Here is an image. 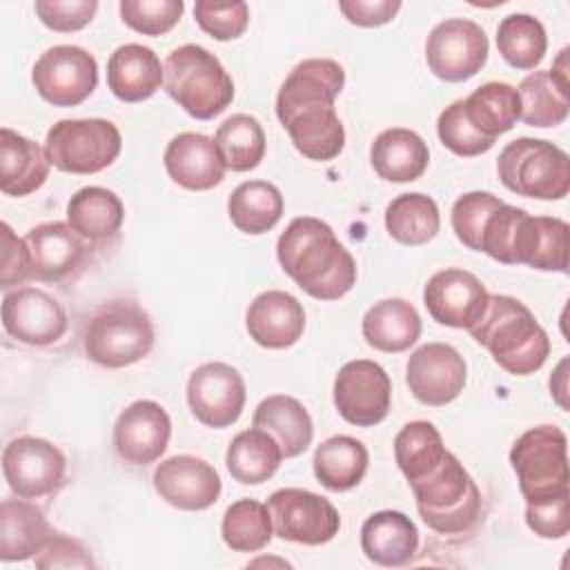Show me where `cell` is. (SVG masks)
Here are the masks:
<instances>
[{"mask_svg": "<svg viewBox=\"0 0 570 570\" xmlns=\"http://www.w3.org/2000/svg\"><path fill=\"white\" fill-rule=\"evenodd\" d=\"M343 85L345 71L336 60L307 58L289 71L276 94V116L309 160H332L345 147V129L334 109Z\"/></svg>", "mask_w": 570, "mask_h": 570, "instance_id": "1", "label": "cell"}, {"mask_svg": "<svg viewBox=\"0 0 570 570\" xmlns=\"http://www.w3.org/2000/svg\"><path fill=\"white\" fill-rule=\"evenodd\" d=\"M283 272L312 298L338 301L356 283L354 256L334 229L314 216L294 218L276 243Z\"/></svg>", "mask_w": 570, "mask_h": 570, "instance_id": "2", "label": "cell"}, {"mask_svg": "<svg viewBox=\"0 0 570 570\" xmlns=\"http://www.w3.org/2000/svg\"><path fill=\"white\" fill-rule=\"evenodd\" d=\"M494 363L514 376H528L550 356V338L525 303L508 294H490L485 312L468 330Z\"/></svg>", "mask_w": 570, "mask_h": 570, "instance_id": "3", "label": "cell"}, {"mask_svg": "<svg viewBox=\"0 0 570 570\" xmlns=\"http://www.w3.org/2000/svg\"><path fill=\"white\" fill-rule=\"evenodd\" d=\"M410 488L423 523L439 534H463L481 517V492L452 452Z\"/></svg>", "mask_w": 570, "mask_h": 570, "instance_id": "4", "label": "cell"}, {"mask_svg": "<svg viewBox=\"0 0 570 570\" xmlns=\"http://www.w3.org/2000/svg\"><path fill=\"white\" fill-rule=\"evenodd\" d=\"M165 91L191 118L212 120L234 100V80L220 60L200 45H180L163 65Z\"/></svg>", "mask_w": 570, "mask_h": 570, "instance_id": "5", "label": "cell"}, {"mask_svg": "<svg viewBox=\"0 0 570 570\" xmlns=\"http://www.w3.org/2000/svg\"><path fill=\"white\" fill-rule=\"evenodd\" d=\"M510 463L525 505L570 499L568 439L561 428L537 425L523 432L510 450Z\"/></svg>", "mask_w": 570, "mask_h": 570, "instance_id": "6", "label": "cell"}, {"mask_svg": "<svg viewBox=\"0 0 570 570\" xmlns=\"http://www.w3.org/2000/svg\"><path fill=\"white\" fill-rule=\"evenodd\" d=\"M82 345L89 361L109 370L127 367L151 352L154 325L136 303L111 301L89 316Z\"/></svg>", "mask_w": 570, "mask_h": 570, "instance_id": "7", "label": "cell"}, {"mask_svg": "<svg viewBox=\"0 0 570 570\" xmlns=\"http://www.w3.org/2000/svg\"><path fill=\"white\" fill-rule=\"evenodd\" d=\"M499 180L514 194L559 200L570 191V158L550 140L517 138L497 158Z\"/></svg>", "mask_w": 570, "mask_h": 570, "instance_id": "8", "label": "cell"}, {"mask_svg": "<svg viewBox=\"0 0 570 570\" xmlns=\"http://www.w3.org/2000/svg\"><path fill=\"white\" fill-rule=\"evenodd\" d=\"M51 165L67 174H98L107 169L122 149L118 127L105 118L58 120L45 140Z\"/></svg>", "mask_w": 570, "mask_h": 570, "instance_id": "9", "label": "cell"}, {"mask_svg": "<svg viewBox=\"0 0 570 570\" xmlns=\"http://www.w3.org/2000/svg\"><path fill=\"white\" fill-rule=\"evenodd\" d=\"M274 534L283 541L323 546L338 534L341 517L321 494L303 488H283L267 499Z\"/></svg>", "mask_w": 570, "mask_h": 570, "instance_id": "10", "label": "cell"}, {"mask_svg": "<svg viewBox=\"0 0 570 570\" xmlns=\"http://www.w3.org/2000/svg\"><path fill=\"white\" fill-rule=\"evenodd\" d=\"M36 91L53 107H76L98 85L96 58L76 45L49 47L31 69Z\"/></svg>", "mask_w": 570, "mask_h": 570, "instance_id": "11", "label": "cell"}, {"mask_svg": "<svg viewBox=\"0 0 570 570\" xmlns=\"http://www.w3.org/2000/svg\"><path fill=\"white\" fill-rule=\"evenodd\" d=\"M490 42L481 24L468 18L439 22L425 40L430 71L445 82H463L476 76L488 60Z\"/></svg>", "mask_w": 570, "mask_h": 570, "instance_id": "12", "label": "cell"}, {"mask_svg": "<svg viewBox=\"0 0 570 570\" xmlns=\"http://www.w3.org/2000/svg\"><path fill=\"white\" fill-rule=\"evenodd\" d=\"M2 472L16 497L40 499L62 485L67 459L47 439L16 436L2 452Z\"/></svg>", "mask_w": 570, "mask_h": 570, "instance_id": "13", "label": "cell"}, {"mask_svg": "<svg viewBox=\"0 0 570 570\" xmlns=\"http://www.w3.org/2000/svg\"><path fill=\"white\" fill-rule=\"evenodd\" d=\"M392 403L387 372L367 358L345 363L334 379V405L338 414L358 428L379 425Z\"/></svg>", "mask_w": 570, "mask_h": 570, "instance_id": "14", "label": "cell"}, {"mask_svg": "<svg viewBox=\"0 0 570 570\" xmlns=\"http://www.w3.org/2000/svg\"><path fill=\"white\" fill-rule=\"evenodd\" d=\"M245 396L240 372L220 361L198 365L187 381L189 410L207 428L234 425L245 407Z\"/></svg>", "mask_w": 570, "mask_h": 570, "instance_id": "15", "label": "cell"}, {"mask_svg": "<svg viewBox=\"0 0 570 570\" xmlns=\"http://www.w3.org/2000/svg\"><path fill=\"white\" fill-rule=\"evenodd\" d=\"M468 367L456 347L448 343H425L416 347L405 367L412 396L430 407L452 403L465 387Z\"/></svg>", "mask_w": 570, "mask_h": 570, "instance_id": "16", "label": "cell"}, {"mask_svg": "<svg viewBox=\"0 0 570 570\" xmlns=\"http://www.w3.org/2000/svg\"><path fill=\"white\" fill-rule=\"evenodd\" d=\"M4 332L33 347L53 345L67 332L62 305L40 287H18L2 298Z\"/></svg>", "mask_w": 570, "mask_h": 570, "instance_id": "17", "label": "cell"}, {"mask_svg": "<svg viewBox=\"0 0 570 570\" xmlns=\"http://www.w3.org/2000/svg\"><path fill=\"white\" fill-rule=\"evenodd\" d=\"M485 285L468 269L448 267L430 276L423 289L428 314L439 323L456 330H470L488 305Z\"/></svg>", "mask_w": 570, "mask_h": 570, "instance_id": "18", "label": "cell"}, {"mask_svg": "<svg viewBox=\"0 0 570 570\" xmlns=\"http://www.w3.org/2000/svg\"><path fill=\"white\" fill-rule=\"evenodd\" d=\"M154 488L169 505L187 512L212 508L223 492L214 465L191 454H176L158 463L154 470Z\"/></svg>", "mask_w": 570, "mask_h": 570, "instance_id": "19", "label": "cell"}, {"mask_svg": "<svg viewBox=\"0 0 570 570\" xmlns=\"http://www.w3.org/2000/svg\"><path fill=\"white\" fill-rule=\"evenodd\" d=\"M171 436L167 410L149 399L127 405L114 425V448L129 465H147L160 459Z\"/></svg>", "mask_w": 570, "mask_h": 570, "instance_id": "20", "label": "cell"}, {"mask_svg": "<svg viewBox=\"0 0 570 570\" xmlns=\"http://www.w3.org/2000/svg\"><path fill=\"white\" fill-rule=\"evenodd\" d=\"M24 240L31 252V276L45 283H58L71 276L85 263L91 249L89 240L78 236L67 223L60 220L31 227Z\"/></svg>", "mask_w": 570, "mask_h": 570, "instance_id": "21", "label": "cell"}, {"mask_svg": "<svg viewBox=\"0 0 570 570\" xmlns=\"http://www.w3.org/2000/svg\"><path fill=\"white\" fill-rule=\"evenodd\" d=\"M249 338L267 350H285L298 343L305 330V309L296 296L281 289L261 292L247 307Z\"/></svg>", "mask_w": 570, "mask_h": 570, "instance_id": "22", "label": "cell"}, {"mask_svg": "<svg viewBox=\"0 0 570 570\" xmlns=\"http://www.w3.org/2000/svg\"><path fill=\"white\" fill-rule=\"evenodd\" d=\"M163 160L169 178L191 191H207L220 185L227 169L214 138L196 131L174 136Z\"/></svg>", "mask_w": 570, "mask_h": 570, "instance_id": "23", "label": "cell"}, {"mask_svg": "<svg viewBox=\"0 0 570 570\" xmlns=\"http://www.w3.org/2000/svg\"><path fill=\"white\" fill-rule=\"evenodd\" d=\"M570 225L554 216L525 214L517 227L512 265H528L541 272H568Z\"/></svg>", "mask_w": 570, "mask_h": 570, "instance_id": "24", "label": "cell"}, {"mask_svg": "<svg viewBox=\"0 0 570 570\" xmlns=\"http://www.w3.org/2000/svg\"><path fill=\"white\" fill-rule=\"evenodd\" d=\"M521 120L530 127H557L568 118V49H561L550 69L532 71L517 89Z\"/></svg>", "mask_w": 570, "mask_h": 570, "instance_id": "25", "label": "cell"}, {"mask_svg": "<svg viewBox=\"0 0 570 570\" xmlns=\"http://www.w3.org/2000/svg\"><path fill=\"white\" fill-rule=\"evenodd\" d=\"M361 550L376 566L401 568L410 563L419 550V530L403 512H374L361 528Z\"/></svg>", "mask_w": 570, "mask_h": 570, "instance_id": "26", "label": "cell"}, {"mask_svg": "<svg viewBox=\"0 0 570 570\" xmlns=\"http://www.w3.org/2000/svg\"><path fill=\"white\" fill-rule=\"evenodd\" d=\"M165 82L160 58L136 42L120 45L107 60V85L122 102H142Z\"/></svg>", "mask_w": 570, "mask_h": 570, "instance_id": "27", "label": "cell"}, {"mask_svg": "<svg viewBox=\"0 0 570 570\" xmlns=\"http://www.w3.org/2000/svg\"><path fill=\"white\" fill-rule=\"evenodd\" d=\"M51 160L36 140L2 127L0 129V191L7 196H29L49 176Z\"/></svg>", "mask_w": 570, "mask_h": 570, "instance_id": "28", "label": "cell"}, {"mask_svg": "<svg viewBox=\"0 0 570 570\" xmlns=\"http://www.w3.org/2000/svg\"><path fill=\"white\" fill-rule=\"evenodd\" d=\"M370 160L383 180L412 183L428 169L430 149L416 131L392 127L374 138L370 147Z\"/></svg>", "mask_w": 570, "mask_h": 570, "instance_id": "29", "label": "cell"}, {"mask_svg": "<svg viewBox=\"0 0 570 570\" xmlns=\"http://www.w3.org/2000/svg\"><path fill=\"white\" fill-rule=\"evenodd\" d=\"M40 508L24 499H4L0 503V559L24 561L36 557L53 537Z\"/></svg>", "mask_w": 570, "mask_h": 570, "instance_id": "30", "label": "cell"}, {"mask_svg": "<svg viewBox=\"0 0 570 570\" xmlns=\"http://www.w3.org/2000/svg\"><path fill=\"white\" fill-rule=\"evenodd\" d=\"M361 332L370 347L399 354L419 341L421 316L416 307L403 298H383L365 312Z\"/></svg>", "mask_w": 570, "mask_h": 570, "instance_id": "31", "label": "cell"}, {"mask_svg": "<svg viewBox=\"0 0 570 570\" xmlns=\"http://www.w3.org/2000/svg\"><path fill=\"white\" fill-rule=\"evenodd\" d=\"M254 428L267 432L285 459L303 454L314 436V423L301 401L287 394L263 399L254 412Z\"/></svg>", "mask_w": 570, "mask_h": 570, "instance_id": "32", "label": "cell"}, {"mask_svg": "<svg viewBox=\"0 0 570 570\" xmlns=\"http://www.w3.org/2000/svg\"><path fill=\"white\" fill-rule=\"evenodd\" d=\"M122 200L105 187H82L67 203V225L89 243L114 238L122 225Z\"/></svg>", "mask_w": 570, "mask_h": 570, "instance_id": "33", "label": "cell"}, {"mask_svg": "<svg viewBox=\"0 0 570 570\" xmlns=\"http://www.w3.org/2000/svg\"><path fill=\"white\" fill-rule=\"evenodd\" d=\"M314 474L318 483L332 492H345L356 488L370 463L367 448L347 434L325 439L314 452Z\"/></svg>", "mask_w": 570, "mask_h": 570, "instance_id": "34", "label": "cell"}, {"mask_svg": "<svg viewBox=\"0 0 570 570\" xmlns=\"http://www.w3.org/2000/svg\"><path fill=\"white\" fill-rule=\"evenodd\" d=\"M281 459L283 452L278 443L258 428L238 432L225 454L232 479L243 485H261L269 481L276 474Z\"/></svg>", "mask_w": 570, "mask_h": 570, "instance_id": "35", "label": "cell"}, {"mask_svg": "<svg viewBox=\"0 0 570 570\" xmlns=\"http://www.w3.org/2000/svg\"><path fill=\"white\" fill-rule=\"evenodd\" d=\"M463 111L481 136L497 140V136L510 131L521 116L519 94L508 82H485L463 98Z\"/></svg>", "mask_w": 570, "mask_h": 570, "instance_id": "36", "label": "cell"}, {"mask_svg": "<svg viewBox=\"0 0 570 570\" xmlns=\"http://www.w3.org/2000/svg\"><path fill=\"white\" fill-rule=\"evenodd\" d=\"M441 227L439 205L432 196L412 191L399 194L385 207V229L387 234L407 247H419L430 243Z\"/></svg>", "mask_w": 570, "mask_h": 570, "instance_id": "37", "label": "cell"}, {"mask_svg": "<svg viewBox=\"0 0 570 570\" xmlns=\"http://www.w3.org/2000/svg\"><path fill=\"white\" fill-rule=\"evenodd\" d=\"M283 207L281 189L267 180L240 183L227 198L229 220L252 236L269 232L281 220Z\"/></svg>", "mask_w": 570, "mask_h": 570, "instance_id": "38", "label": "cell"}, {"mask_svg": "<svg viewBox=\"0 0 570 570\" xmlns=\"http://www.w3.org/2000/svg\"><path fill=\"white\" fill-rule=\"evenodd\" d=\"M497 49L501 58L514 69H534L548 49V36L530 13H510L497 27Z\"/></svg>", "mask_w": 570, "mask_h": 570, "instance_id": "39", "label": "cell"}, {"mask_svg": "<svg viewBox=\"0 0 570 570\" xmlns=\"http://www.w3.org/2000/svg\"><path fill=\"white\" fill-rule=\"evenodd\" d=\"M445 452L443 436L430 421H410L394 436V459L407 483L425 476Z\"/></svg>", "mask_w": 570, "mask_h": 570, "instance_id": "40", "label": "cell"}, {"mask_svg": "<svg viewBox=\"0 0 570 570\" xmlns=\"http://www.w3.org/2000/svg\"><path fill=\"white\" fill-rule=\"evenodd\" d=\"M214 142L227 169L249 171L265 156V131L249 114H234L216 129Z\"/></svg>", "mask_w": 570, "mask_h": 570, "instance_id": "41", "label": "cell"}, {"mask_svg": "<svg viewBox=\"0 0 570 570\" xmlns=\"http://www.w3.org/2000/svg\"><path fill=\"white\" fill-rule=\"evenodd\" d=\"M220 534L227 548L234 552H258L274 534L272 517L267 505L254 499H240L232 503L220 523Z\"/></svg>", "mask_w": 570, "mask_h": 570, "instance_id": "42", "label": "cell"}, {"mask_svg": "<svg viewBox=\"0 0 570 570\" xmlns=\"http://www.w3.org/2000/svg\"><path fill=\"white\" fill-rule=\"evenodd\" d=\"M436 134H439V140L443 142V147H448L452 154H456L461 158H472V156L485 154L494 145L492 138L481 136L470 125V120L465 118V111H463V98L454 100L439 114Z\"/></svg>", "mask_w": 570, "mask_h": 570, "instance_id": "43", "label": "cell"}, {"mask_svg": "<svg viewBox=\"0 0 570 570\" xmlns=\"http://www.w3.org/2000/svg\"><path fill=\"white\" fill-rule=\"evenodd\" d=\"M185 11L183 0H122L120 18L142 36H163L176 27Z\"/></svg>", "mask_w": 570, "mask_h": 570, "instance_id": "44", "label": "cell"}, {"mask_svg": "<svg viewBox=\"0 0 570 570\" xmlns=\"http://www.w3.org/2000/svg\"><path fill=\"white\" fill-rule=\"evenodd\" d=\"M194 18L198 27L205 33H209L214 40L227 42L245 33L249 24V7L243 0H234V2L198 0L194 4Z\"/></svg>", "mask_w": 570, "mask_h": 570, "instance_id": "45", "label": "cell"}, {"mask_svg": "<svg viewBox=\"0 0 570 570\" xmlns=\"http://www.w3.org/2000/svg\"><path fill=\"white\" fill-rule=\"evenodd\" d=\"M503 200L490 191H468L459 196L452 205V229L456 238L468 247L479 252L481 229L492 214L494 207H499Z\"/></svg>", "mask_w": 570, "mask_h": 570, "instance_id": "46", "label": "cell"}, {"mask_svg": "<svg viewBox=\"0 0 570 570\" xmlns=\"http://www.w3.org/2000/svg\"><path fill=\"white\" fill-rule=\"evenodd\" d=\"M40 22L58 33L80 31L94 20L98 11L96 0H36L33 4Z\"/></svg>", "mask_w": 570, "mask_h": 570, "instance_id": "47", "label": "cell"}, {"mask_svg": "<svg viewBox=\"0 0 570 570\" xmlns=\"http://www.w3.org/2000/svg\"><path fill=\"white\" fill-rule=\"evenodd\" d=\"M33 274L31 252L24 238H18L9 223H2V263H0V287L24 283Z\"/></svg>", "mask_w": 570, "mask_h": 570, "instance_id": "48", "label": "cell"}, {"mask_svg": "<svg viewBox=\"0 0 570 570\" xmlns=\"http://www.w3.org/2000/svg\"><path fill=\"white\" fill-rule=\"evenodd\" d=\"M525 523L541 539H563L570 532V499L525 505Z\"/></svg>", "mask_w": 570, "mask_h": 570, "instance_id": "49", "label": "cell"}, {"mask_svg": "<svg viewBox=\"0 0 570 570\" xmlns=\"http://www.w3.org/2000/svg\"><path fill=\"white\" fill-rule=\"evenodd\" d=\"M38 568H94V559L87 548L69 537L53 534L45 548L33 557Z\"/></svg>", "mask_w": 570, "mask_h": 570, "instance_id": "50", "label": "cell"}, {"mask_svg": "<svg viewBox=\"0 0 570 570\" xmlns=\"http://www.w3.org/2000/svg\"><path fill=\"white\" fill-rule=\"evenodd\" d=\"M341 13L356 27H381L394 20L401 9L399 0H341Z\"/></svg>", "mask_w": 570, "mask_h": 570, "instance_id": "51", "label": "cell"}, {"mask_svg": "<svg viewBox=\"0 0 570 570\" xmlns=\"http://www.w3.org/2000/svg\"><path fill=\"white\" fill-rule=\"evenodd\" d=\"M566 367H568V361L563 358V361L559 363V367H557V379L561 381V383H559L561 387H559V390H557V387H550V392L557 396V401H559L561 407H568V403H566V399H563V394H566ZM550 385H554V381H550Z\"/></svg>", "mask_w": 570, "mask_h": 570, "instance_id": "52", "label": "cell"}]
</instances>
